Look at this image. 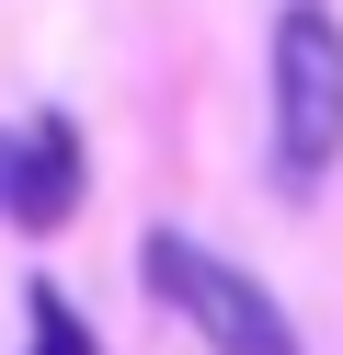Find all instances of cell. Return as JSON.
I'll return each mask as SVG.
<instances>
[{
    "instance_id": "1",
    "label": "cell",
    "mask_w": 343,
    "mask_h": 355,
    "mask_svg": "<svg viewBox=\"0 0 343 355\" xmlns=\"http://www.w3.org/2000/svg\"><path fill=\"white\" fill-rule=\"evenodd\" d=\"M263 80H274V138H263L274 149V195L309 207L343 172V12L332 0H286V12H274Z\"/></svg>"
},
{
    "instance_id": "2",
    "label": "cell",
    "mask_w": 343,
    "mask_h": 355,
    "mask_svg": "<svg viewBox=\"0 0 343 355\" xmlns=\"http://www.w3.org/2000/svg\"><path fill=\"white\" fill-rule=\"evenodd\" d=\"M137 286H149L206 355H309L297 321H286V298H274L263 275H240L229 252H206L195 230H137Z\"/></svg>"
},
{
    "instance_id": "3",
    "label": "cell",
    "mask_w": 343,
    "mask_h": 355,
    "mask_svg": "<svg viewBox=\"0 0 343 355\" xmlns=\"http://www.w3.org/2000/svg\"><path fill=\"white\" fill-rule=\"evenodd\" d=\"M91 207V138L69 115H23V126H0V218L12 230H69V218Z\"/></svg>"
},
{
    "instance_id": "4",
    "label": "cell",
    "mask_w": 343,
    "mask_h": 355,
    "mask_svg": "<svg viewBox=\"0 0 343 355\" xmlns=\"http://www.w3.org/2000/svg\"><path fill=\"white\" fill-rule=\"evenodd\" d=\"M23 355H103V332L80 321V298L58 275H23Z\"/></svg>"
}]
</instances>
